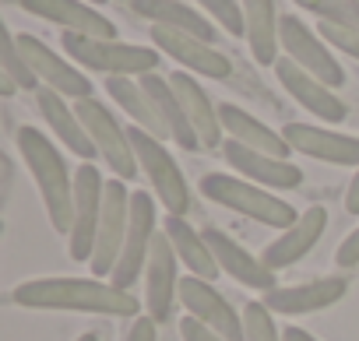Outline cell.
<instances>
[{
  "mask_svg": "<svg viewBox=\"0 0 359 341\" xmlns=\"http://www.w3.org/2000/svg\"><path fill=\"white\" fill-rule=\"evenodd\" d=\"M11 302L22 309H60L95 316H141V299L102 278H29L11 288Z\"/></svg>",
  "mask_w": 359,
  "mask_h": 341,
  "instance_id": "1",
  "label": "cell"
},
{
  "mask_svg": "<svg viewBox=\"0 0 359 341\" xmlns=\"http://www.w3.org/2000/svg\"><path fill=\"white\" fill-rule=\"evenodd\" d=\"M18 151H22L25 165H29L32 180H36V190L43 197L50 225L67 236L71 232V218H74V176L67 173V158L36 127H22L18 130Z\"/></svg>",
  "mask_w": 359,
  "mask_h": 341,
  "instance_id": "2",
  "label": "cell"
},
{
  "mask_svg": "<svg viewBox=\"0 0 359 341\" xmlns=\"http://www.w3.org/2000/svg\"><path fill=\"white\" fill-rule=\"evenodd\" d=\"M201 194L208 201H215V204H222V208H229L236 215H247V218H254V222H261L268 229H278V232H285V229H292L299 222V211L289 201L275 197L271 190H264V187H257V183H250L243 176L208 173L201 180Z\"/></svg>",
  "mask_w": 359,
  "mask_h": 341,
  "instance_id": "3",
  "label": "cell"
},
{
  "mask_svg": "<svg viewBox=\"0 0 359 341\" xmlns=\"http://www.w3.org/2000/svg\"><path fill=\"white\" fill-rule=\"evenodd\" d=\"M60 43L74 64H81L85 71H99L106 78H144L158 67V57H162L155 46H134L120 39H88L74 32H64Z\"/></svg>",
  "mask_w": 359,
  "mask_h": 341,
  "instance_id": "4",
  "label": "cell"
},
{
  "mask_svg": "<svg viewBox=\"0 0 359 341\" xmlns=\"http://www.w3.org/2000/svg\"><path fill=\"white\" fill-rule=\"evenodd\" d=\"M130 130V144H134V158H137V169L144 173L155 201L165 208V215H180L184 218L191 211V187L180 173V162L169 155V148L162 144V137L141 130V127H127Z\"/></svg>",
  "mask_w": 359,
  "mask_h": 341,
  "instance_id": "5",
  "label": "cell"
},
{
  "mask_svg": "<svg viewBox=\"0 0 359 341\" xmlns=\"http://www.w3.org/2000/svg\"><path fill=\"white\" fill-rule=\"evenodd\" d=\"M95 151L106 158V165L113 169V176L116 180H134L141 169H137V158H134V144H130V130L120 127V120L99 102V99H78L74 102Z\"/></svg>",
  "mask_w": 359,
  "mask_h": 341,
  "instance_id": "6",
  "label": "cell"
},
{
  "mask_svg": "<svg viewBox=\"0 0 359 341\" xmlns=\"http://www.w3.org/2000/svg\"><path fill=\"white\" fill-rule=\"evenodd\" d=\"M102 201H106V180L92 162H81L74 173V218L67 232V250L71 260L85 264L95 253V236H99V218H102Z\"/></svg>",
  "mask_w": 359,
  "mask_h": 341,
  "instance_id": "7",
  "label": "cell"
},
{
  "mask_svg": "<svg viewBox=\"0 0 359 341\" xmlns=\"http://www.w3.org/2000/svg\"><path fill=\"white\" fill-rule=\"evenodd\" d=\"M158 229H155V194L134 190L130 194V225H127V239L120 250V260L109 274V281L123 292H130L134 281H141L144 267H148V253L155 243Z\"/></svg>",
  "mask_w": 359,
  "mask_h": 341,
  "instance_id": "8",
  "label": "cell"
},
{
  "mask_svg": "<svg viewBox=\"0 0 359 341\" xmlns=\"http://www.w3.org/2000/svg\"><path fill=\"white\" fill-rule=\"evenodd\" d=\"M278 43H282V53L299 64L303 71H310L317 81H324L327 88H341L345 85V71L341 64L334 60V53L327 50V43L320 39L317 29H310L303 18L296 15H282L278 22Z\"/></svg>",
  "mask_w": 359,
  "mask_h": 341,
  "instance_id": "9",
  "label": "cell"
},
{
  "mask_svg": "<svg viewBox=\"0 0 359 341\" xmlns=\"http://www.w3.org/2000/svg\"><path fill=\"white\" fill-rule=\"evenodd\" d=\"M130 194L134 190H127L123 180H109L106 183V201H102L95 253L88 260L92 278H109L113 267H116V260H120V250H123V239H127V225H130Z\"/></svg>",
  "mask_w": 359,
  "mask_h": 341,
  "instance_id": "10",
  "label": "cell"
},
{
  "mask_svg": "<svg viewBox=\"0 0 359 341\" xmlns=\"http://www.w3.org/2000/svg\"><path fill=\"white\" fill-rule=\"evenodd\" d=\"M15 43H18L22 57L29 60V67L36 71L43 88H53V92H60L64 99H74V102L78 99H92V81L85 78L81 67H74L71 60H64L43 39H36L29 32H15Z\"/></svg>",
  "mask_w": 359,
  "mask_h": 341,
  "instance_id": "11",
  "label": "cell"
},
{
  "mask_svg": "<svg viewBox=\"0 0 359 341\" xmlns=\"http://www.w3.org/2000/svg\"><path fill=\"white\" fill-rule=\"evenodd\" d=\"M180 299V257L165 232L155 236L144 267V309L155 323H169Z\"/></svg>",
  "mask_w": 359,
  "mask_h": 341,
  "instance_id": "12",
  "label": "cell"
},
{
  "mask_svg": "<svg viewBox=\"0 0 359 341\" xmlns=\"http://www.w3.org/2000/svg\"><path fill=\"white\" fill-rule=\"evenodd\" d=\"M180 306H184L194 320H201L205 327L219 330L226 341H247V330H243V313H236L226 295L205 281V278H180Z\"/></svg>",
  "mask_w": 359,
  "mask_h": 341,
  "instance_id": "13",
  "label": "cell"
},
{
  "mask_svg": "<svg viewBox=\"0 0 359 341\" xmlns=\"http://www.w3.org/2000/svg\"><path fill=\"white\" fill-rule=\"evenodd\" d=\"M151 46L158 53H165L169 60H176L180 67H187L201 78H212V81H226L233 74V64L226 53H219L212 43L198 39V36H187V32H176V29H165V25H151Z\"/></svg>",
  "mask_w": 359,
  "mask_h": 341,
  "instance_id": "14",
  "label": "cell"
},
{
  "mask_svg": "<svg viewBox=\"0 0 359 341\" xmlns=\"http://www.w3.org/2000/svg\"><path fill=\"white\" fill-rule=\"evenodd\" d=\"M18 8L60 25L64 32L88 36V39H116V25L88 0H18Z\"/></svg>",
  "mask_w": 359,
  "mask_h": 341,
  "instance_id": "15",
  "label": "cell"
},
{
  "mask_svg": "<svg viewBox=\"0 0 359 341\" xmlns=\"http://www.w3.org/2000/svg\"><path fill=\"white\" fill-rule=\"evenodd\" d=\"M229 169H236V176L264 187V190H296L303 183V169L292 165L289 158H275L264 151H254L240 141H226L222 144Z\"/></svg>",
  "mask_w": 359,
  "mask_h": 341,
  "instance_id": "16",
  "label": "cell"
},
{
  "mask_svg": "<svg viewBox=\"0 0 359 341\" xmlns=\"http://www.w3.org/2000/svg\"><path fill=\"white\" fill-rule=\"evenodd\" d=\"M275 78H278V85H282L303 109H310L317 120H324V123H341V120L348 116V106L338 99V92L327 88L324 81H317L310 71H303V67L292 64L289 57H278Z\"/></svg>",
  "mask_w": 359,
  "mask_h": 341,
  "instance_id": "17",
  "label": "cell"
},
{
  "mask_svg": "<svg viewBox=\"0 0 359 341\" xmlns=\"http://www.w3.org/2000/svg\"><path fill=\"white\" fill-rule=\"evenodd\" d=\"M282 137L299 155H310V158L327 162V165H352V169H359V137L355 134H338V130L313 127V123H285Z\"/></svg>",
  "mask_w": 359,
  "mask_h": 341,
  "instance_id": "18",
  "label": "cell"
},
{
  "mask_svg": "<svg viewBox=\"0 0 359 341\" xmlns=\"http://www.w3.org/2000/svg\"><path fill=\"white\" fill-rule=\"evenodd\" d=\"M169 85H172L180 106H184V113H187V120H191V127H194V134H198L201 151H215V148H222L226 130H222L219 106L208 99V92L198 85V78H191L187 71H176V74H169Z\"/></svg>",
  "mask_w": 359,
  "mask_h": 341,
  "instance_id": "19",
  "label": "cell"
},
{
  "mask_svg": "<svg viewBox=\"0 0 359 341\" xmlns=\"http://www.w3.org/2000/svg\"><path fill=\"white\" fill-rule=\"evenodd\" d=\"M205 239H208V246H212V253H215V264H219V271L222 274H229V278H236L240 285H247V288H257V292H271V288H278V271H271L261 257H254L250 250H243L236 239H229L222 229H205Z\"/></svg>",
  "mask_w": 359,
  "mask_h": 341,
  "instance_id": "20",
  "label": "cell"
},
{
  "mask_svg": "<svg viewBox=\"0 0 359 341\" xmlns=\"http://www.w3.org/2000/svg\"><path fill=\"white\" fill-rule=\"evenodd\" d=\"M348 292V281L338 274V278H310L303 285H289V288H271L264 292V306L271 313H282V316H296V313H320L334 302H341V295Z\"/></svg>",
  "mask_w": 359,
  "mask_h": 341,
  "instance_id": "21",
  "label": "cell"
},
{
  "mask_svg": "<svg viewBox=\"0 0 359 341\" xmlns=\"http://www.w3.org/2000/svg\"><path fill=\"white\" fill-rule=\"evenodd\" d=\"M324 229H327V211H324L320 204H313V208H306V211L299 215V222H296L292 229L278 232V236L261 250V260H264L271 271L292 267V264H299V260L317 246V239L324 236Z\"/></svg>",
  "mask_w": 359,
  "mask_h": 341,
  "instance_id": "22",
  "label": "cell"
},
{
  "mask_svg": "<svg viewBox=\"0 0 359 341\" xmlns=\"http://www.w3.org/2000/svg\"><path fill=\"white\" fill-rule=\"evenodd\" d=\"M36 106H39L43 120L50 123V130L57 134V141L71 155H78L81 162H92L99 155L95 144H92V137H88V130H85V123H81V116H78V109H74V102H67L53 88H39L36 92Z\"/></svg>",
  "mask_w": 359,
  "mask_h": 341,
  "instance_id": "23",
  "label": "cell"
},
{
  "mask_svg": "<svg viewBox=\"0 0 359 341\" xmlns=\"http://www.w3.org/2000/svg\"><path fill=\"white\" fill-rule=\"evenodd\" d=\"M130 8H134V15H141L151 25H165V29H176V32L198 36V39H205L212 46L219 39L215 22L208 15H201L198 8L184 4V0H130Z\"/></svg>",
  "mask_w": 359,
  "mask_h": 341,
  "instance_id": "24",
  "label": "cell"
},
{
  "mask_svg": "<svg viewBox=\"0 0 359 341\" xmlns=\"http://www.w3.org/2000/svg\"><path fill=\"white\" fill-rule=\"evenodd\" d=\"M219 116H222V130L229 141H240L254 151H264V155H275V158H289V141L282 134H275L268 123L254 120L247 109H240L236 102H222L219 106Z\"/></svg>",
  "mask_w": 359,
  "mask_h": 341,
  "instance_id": "25",
  "label": "cell"
},
{
  "mask_svg": "<svg viewBox=\"0 0 359 341\" xmlns=\"http://www.w3.org/2000/svg\"><path fill=\"white\" fill-rule=\"evenodd\" d=\"M162 232L169 236V243H172V250H176L180 264H184L194 278L212 281V278H219V274H222V271H219V264H215V253H212V246H208V239H205V232H198L187 218L169 215Z\"/></svg>",
  "mask_w": 359,
  "mask_h": 341,
  "instance_id": "26",
  "label": "cell"
},
{
  "mask_svg": "<svg viewBox=\"0 0 359 341\" xmlns=\"http://www.w3.org/2000/svg\"><path fill=\"white\" fill-rule=\"evenodd\" d=\"M278 8L275 0H243V25H247V46L254 53L257 64L264 67H275L278 64Z\"/></svg>",
  "mask_w": 359,
  "mask_h": 341,
  "instance_id": "27",
  "label": "cell"
},
{
  "mask_svg": "<svg viewBox=\"0 0 359 341\" xmlns=\"http://www.w3.org/2000/svg\"><path fill=\"white\" fill-rule=\"evenodd\" d=\"M141 85H144V92L151 95V102H155V109H158V116H162V123H165V134H169L180 148L198 151V148H201V144H198V134H194V127H191L184 106H180V99H176L169 78H158V74L151 71V74L141 78Z\"/></svg>",
  "mask_w": 359,
  "mask_h": 341,
  "instance_id": "28",
  "label": "cell"
},
{
  "mask_svg": "<svg viewBox=\"0 0 359 341\" xmlns=\"http://www.w3.org/2000/svg\"><path fill=\"white\" fill-rule=\"evenodd\" d=\"M106 92L134 120V127H141V130H148V134H155L162 141L169 137L165 134V123H162V116H158V109L151 102V95L141 85V78H106Z\"/></svg>",
  "mask_w": 359,
  "mask_h": 341,
  "instance_id": "29",
  "label": "cell"
},
{
  "mask_svg": "<svg viewBox=\"0 0 359 341\" xmlns=\"http://www.w3.org/2000/svg\"><path fill=\"white\" fill-rule=\"evenodd\" d=\"M0 74H8L22 92H39V88H43L39 78H36V71H32L29 60L22 57V50H18V43H15V32H4V57H0Z\"/></svg>",
  "mask_w": 359,
  "mask_h": 341,
  "instance_id": "30",
  "label": "cell"
},
{
  "mask_svg": "<svg viewBox=\"0 0 359 341\" xmlns=\"http://www.w3.org/2000/svg\"><path fill=\"white\" fill-rule=\"evenodd\" d=\"M296 8L317 15V22L334 25H359V0H292Z\"/></svg>",
  "mask_w": 359,
  "mask_h": 341,
  "instance_id": "31",
  "label": "cell"
},
{
  "mask_svg": "<svg viewBox=\"0 0 359 341\" xmlns=\"http://www.w3.org/2000/svg\"><path fill=\"white\" fill-rule=\"evenodd\" d=\"M243 330H247V341H285V334L275 323V313L261 299L243 306Z\"/></svg>",
  "mask_w": 359,
  "mask_h": 341,
  "instance_id": "32",
  "label": "cell"
},
{
  "mask_svg": "<svg viewBox=\"0 0 359 341\" xmlns=\"http://www.w3.org/2000/svg\"><path fill=\"white\" fill-rule=\"evenodd\" d=\"M194 4H198L215 25H222L229 36H247V25H243V0H194Z\"/></svg>",
  "mask_w": 359,
  "mask_h": 341,
  "instance_id": "33",
  "label": "cell"
},
{
  "mask_svg": "<svg viewBox=\"0 0 359 341\" xmlns=\"http://www.w3.org/2000/svg\"><path fill=\"white\" fill-rule=\"evenodd\" d=\"M317 32L327 46H334L338 53H348L359 60V25H334V22H317Z\"/></svg>",
  "mask_w": 359,
  "mask_h": 341,
  "instance_id": "34",
  "label": "cell"
},
{
  "mask_svg": "<svg viewBox=\"0 0 359 341\" xmlns=\"http://www.w3.org/2000/svg\"><path fill=\"white\" fill-rule=\"evenodd\" d=\"M180 334H184V341H226L219 330H212V327H205L201 320H194L191 313L180 320Z\"/></svg>",
  "mask_w": 359,
  "mask_h": 341,
  "instance_id": "35",
  "label": "cell"
},
{
  "mask_svg": "<svg viewBox=\"0 0 359 341\" xmlns=\"http://www.w3.org/2000/svg\"><path fill=\"white\" fill-rule=\"evenodd\" d=\"M334 264H338V267H355V264H359V225L338 243V250H334Z\"/></svg>",
  "mask_w": 359,
  "mask_h": 341,
  "instance_id": "36",
  "label": "cell"
},
{
  "mask_svg": "<svg viewBox=\"0 0 359 341\" xmlns=\"http://www.w3.org/2000/svg\"><path fill=\"white\" fill-rule=\"evenodd\" d=\"M155 320L144 313V316H134V323H130V330H127V341H155Z\"/></svg>",
  "mask_w": 359,
  "mask_h": 341,
  "instance_id": "37",
  "label": "cell"
},
{
  "mask_svg": "<svg viewBox=\"0 0 359 341\" xmlns=\"http://www.w3.org/2000/svg\"><path fill=\"white\" fill-rule=\"evenodd\" d=\"M345 211L348 215H359V169L352 173L348 187H345Z\"/></svg>",
  "mask_w": 359,
  "mask_h": 341,
  "instance_id": "38",
  "label": "cell"
},
{
  "mask_svg": "<svg viewBox=\"0 0 359 341\" xmlns=\"http://www.w3.org/2000/svg\"><path fill=\"white\" fill-rule=\"evenodd\" d=\"M282 334H285V341H317V337H313L310 330H303V327H285Z\"/></svg>",
  "mask_w": 359,
  "mask_h": 341,
  "instance_id": "39",
  "label": "cell"
},
{
  "mask_svg": "<svg viewBox=\"0 0 359 341\" xmlns=\"http://www.w3.org/2000/svg\"><path fill=\"white\" fill-rule=\"evenodd\" d=\"M15 92H22V88H18V85L8 78V74H0V95H4V99H11Z\"/></svg>",
  "mask_w": 359,
  "mask_h": 341,
  "instance_id": "40",
  "label": "cell"
},
{
  "mask_svg": "<svg viewBox=\"0 0 359 341\" xmlns=\"http://www.w3.org/2000/svg\"><path fill=\"white\" fill-rule=\"evenodd\" d=\"M78 341H99V334H92V330H85V334H81Z\"/></svg>",
  "mask_w": 359,
  "mask_h": 341,
  "instance_id": "41",
  "label": "cell"
},
{
  "mask_svg": "<svg viewBox=\"0 0 359 341\" xmlns=\"http://www.w3.org/2000/svg\"><path fill=\"white\" fill-rule=\"evenodd\" d=\"M88 4H95V8H99V4H109V0H88Z\"/></svg>",
  "mask_w": 359,
  "mask_h": 341,
  "instance_id": "42",
  "label": "cell"
}]
</instances>
